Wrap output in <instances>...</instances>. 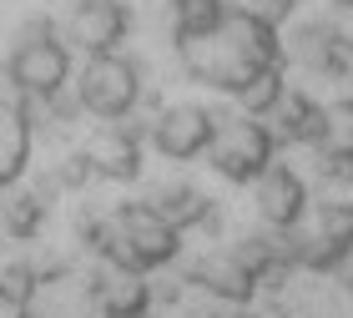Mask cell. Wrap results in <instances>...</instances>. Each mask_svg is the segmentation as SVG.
<instances>
[{"label":"cell","instance_id":"obj_1","mask_svg":"<svg viewBox=\"0 0 353 318\" xmlns=\"http://www.w3.org/2000/svg\"><path fill=\"white\" fill-rule=\"evenodd\" d=\"M293 36L298 30H283L232 0H172V41L182 66L197 81L232 91V97H243L268 71H298Z\"/></svg>","mask_w":353,"mask_h":318},{"label":"cell","instance_id":"obj_2","mask_svg":"<svg viewBox=\"0 0 353 318\" xmlns=\"http://www.w3.org/2000/svg\"><path fill=\"white\" fill-rule=\"evenodd\" d=\"M106 248V258L126 268V273H141L152 263H167L176 252V228L157 217V208H121L106 217V228L96 232Z\"/></svg>","mask_w":353,"mask_h":318},{"label":"cell","instance_id":"obj_3","mask_svg":"<svg viewBox=\"0 0 353 318\" xmlns=\"http://www.w3.org/2000/svg\"><path fill=\"white\" fill-rule=\"evenodd\" d=\"M6 76L36 101L56 97V91L66 86V76H71V51H66V41L56 36V26H46V21L30 26L26 36L15 41V51L6 61Z\"/></svg>","mask_w":353,"mask_h":318},{"label":"cell","instance_id":"obj_4","mask_svg":"<svg viewBox=\"0 0 353 318\" xmlns=\"http://www.w3.org/2000/svg\"><path fill=\"white\" fill-rule=\"evenodd\" d=\"M207 157H212V167L222 172V177L258 187L263 172L278 167V137L268 132V121L243 117V121L217 126V137H212V147H207Z\"/></svg>","mask_w":353,"mask_h":318},{"label":"cell","instance_id":"obj_5","mask_svg":"<svg viewBox=\"0 0 353 318\" xmlns=\"http://www.w3.org/2000/svg\"><path fill=\"white\" fill-rule=\"evenodd\" d=\"M137 66L132 61H121L117 51L111 56H91L86 71L76 76V97H81V106L91 111V117H106V121H121L126 111L137 106Z\"/></svg>","mask_w":353,"mask_h":318},{"label":"cell","instance_id":"obj_6","mask_svg":"<svg viewBox=\"0 0 353 318\" xmlns=\"http://www.w3.org/2000/svg\"><path fill=\"white\" fill-rule=\"evenodd\" d=\"M126 26H132V15L121 0H76L66 15V41L86 56H111L126 41Z\"/></svg>","mask_w":353,"mask_h":318},{"label":"cell","instance_id":"obj_7","mask_svg":"<svg viewBox=\"0 0 353 318\" xmlns=\"http://www.w3.org/2000/svg\"><path fill=\"white\" fill-rule=\"evenodd\" d=\"M212 137H217V121H212V111H202V106H172L162 121H157V152H167V157H197L212 147Z\"/></svg>","mask_w":353,"mask_h":318},{"label":"cell","instance_id":"obj_8","mask_svg":"<svg viewBox=\"0 0 353 318\" xmlns=\"http://www.w3.org/2000/svg\"><path fill=\"white\" fill-rule=\"evenodd\" d=\"M86 162H91V172H101V177H137V141L126 132H117V126H106L86 147Z\"/></svg>","mask_w":353,"mask_h":318},{"label":"cell","instance_id":"obj_9","mask_svg":"<svg viewBox=\"0 0 353 318\" xmlns=\"http://www.w3.org/2000/svg\"><path fill=\"white\" fill-rule=\"evenodd\" d=\"M152 208H157V217H162V222H172V228H182V222L202 217V208H207V202H202L197 192H192V187H172V192H167V197H157Z\"/></svg>","mask_w":353,"mask_h":318},{"label":"cell","instance_id":"obj_10","mask_svg":"<svg viewBox=\"0 0 353 318\" xmlns=\"http://www.w3.org/2000/svg\"><path fill=\"white\" fill-rule=\"evenodd\" d=\"M6 111H10V106H0V121H6Z\"/></svg>","mask_w":353,"mask_h":318},{"label":"cell","instance_id":"obj_11","mask_svg":"<svg viewBox=\"0 0 353 318\" xmlns=\"http://www.w3.org/2000/svg\"><path fill=\"white\" fill-rule=\"evenodd\" d=\"M232 6H237V0H232Z\"/></svg>","mask_w":353,"mask_h":318}]
</instances>
